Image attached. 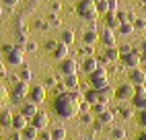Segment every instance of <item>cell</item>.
Wrapping results in <instances>:
<instances>
[{"mask_svg": "<svg viewBox=\"0 0 146 140\" xmlns=\"http://www.w3.org/2000/svg\"><path fill=\"white\" fill-rule=\"evenodd\" d=\"M82 95L78 93V91H62L60 95L56 97V103H54V107H56V111H58V115L60 117H66V119H70V117H76L80 113V103H82Z\"/></svg>", "mask_w": 146, "mask_h": 140, "instance_id": "6da1fadb", "label": "cell"}, {"mask_svg": "<svg viewBox=\"0 0 146 140\" xmlns=\"http://www.w3.org/2000/svg\"><path fill=\"white\" fill-rule=\"evenodd\" d=\"M76 13H78L84 21H91V23H95L97 19H99V11H97V6H95V0H78Z\"/></svg>", "mask_w": 146, "mask_h": 140, "instance_id": "7a4b0ae2", "label": "cell"}, {"mask_svg": "<svg viewBox=\"0 0 146 140\" xmlns=\"http://www.w3.org/2000/svg\"><path fill=\"white\" fill-rule=\"evenodd\" d=\"M89 78H91V85H93L95 89H103V87L109 85V78H107V70H105L103 66H99L97 70H93V72L89 74Z\"/></svg>", "mask_w": 146, "mask_h": 140, "instance_id": "3957f363", "label": "cell"}, {"mask_svg": "<svg viewBox=\"0 0 146 140\" xmlns=\"http://www.w3.org/2000/svg\"><path fill=\"white\" fill-rule=\"evenodd\" d=\"M136 95V85H119L117 89H115V99L117 101H132Z\"/></svg>", "mask_w": 146, "mask_h": 140, "instance_id": "277c9868", "label": "cell"}, {"mask_svg": "<svg viewBox=\"0 0 146 140\" xmlns=\"http://www.w3.org/2000/svg\"><path fill=\"white\" fill-rule=\"evenodd\" d=\"M23 58H25V47L15 45L11 52H6V64H11V66H21V64H23Z\"/></svg>", "mask_w": 146, "mask_h": 140, "instance_id": "5b68a950", "label": "cell"}, {"mask_svg": "<svg viewBox=\"0 0 146 140\" xmlns=\"http://www.w3.org/2000/svg\"><path fill=\"white\" fill-rule=\"evenodd\" d=\"M119 60H121V64L125 68H138L142 64L140 62V49H132V52H128V54H121Z\"/></svg>", "mask_w": 146, "mask_h": 140, "instance_id": "8992f818", "label": "cell"}, {"mask_svg": "<svg viewBox=\"0 0 146 140\" xmlns=\"http://www.w3.org/2000/svg\"><path fill=\"white\" fill-rule=\"evenodd\" d=\"M60 70H62V74H64V76H66V74H76V72L80 70V64L76 62L74 58L68 56V58H64L62 62H60Z\"/></svg>", "mask_w": 146, "mask_h": 140, "instance_id": "52a82bcc", "label": "cell"}, {"mask_svg": "<svg viewBox=\"0 0 146 140\" xmlns=\"http://www.w3.org/2000/svg\"><path fill=\"white\" fill-rule=\"evenodd\" d=\"M29 99H31L33 103H43L45 101V87L41 85H35V87H29Z\"/></svg>", "mask_w": 146, "mask_h": 140, "instance_id": "ba28073f", "label": "cell"}, {"mask_svg": "<svg viewBox=\"0 0 146 140\" xmlns=\"http://www.w3.org/2000/svg\"><path fill=\"white\" fill-rule=\"evenodd\" d=\"M99 41H101L105 47H111V45H115V29L105 27L103 31H99Z\"/></svg>", "mask_w": 146, "mask_h": 140, "instance_id": "9c48e42d", "label": "cell"}, {"mask_svg": "<svg viewBox=\"0 0 146 140\" xmlns=\"http://www.w3.org/2000/svg\"><path fill=\"white\" fill-rule=\"evenodd\" d=\"M27 95H29V85H27L25 81L17 83L15 89H13V99H15V101H23Z\"/></svg>", "mask_w": 146, "mask_h": 140, "instance_id": "30bf717a", "label": "cell"}, {"mask_svg": "<svg viewBox=\"0 0 146 140\" xmlns=\"http://www.w3.org/2000/svg\"><path fill=\"white\" fill-rule=\"evenodd\" d=\"M130 83L132 85H144L146 83V70L144 68H132L130 70Z\"/></svg>", "mask_w": 146, "mask_h": 140, "instance_id": "8fae6325", "label": "cell"}, {"mask_svg": "<svg viewBox=\"0 0 146 140\" xmlns=\"http://www.w3.org/2000/svg\"><path fill=\"white\" fill-rule=\"evenodd\" d=\"M97 68H99V60H97L95 56H86V58H82V64H80V70H82V72L91 74L93 70H97Z\"/></svg>", "mask_w": 146, "mask_h": 140, "instance_id": "7c38bea8", "label": "cell"}, {"mask_svg": "<svg viewBox=\"0 0 146 140\" xmlns=\"http://www.w3.org/2000/svg\"><path fill=\"white\" fill-rule=\"evenodd\" d=\"M31 124H33L37 130H45L47 126H50V117H47V113H41V111H37V113L31 117Z\"/></svg>", "mask_w": 146, "mask_h": 140, "instance_id": "4fadbf2b", "label": "cell"}, {"mask_svg": "<svg viewBox=\"0 0 146 140\" xmlns=\"http://www.w3.org/2000/svg\"><path fill=\"white\" fill-rule=\"evenodd\" d=\"M68 56H70V45H66V43H58L56 49L52 52V58L58 60V62H62V60L68 58Z\"/></svg>", "mask_w": 146, "mask_h": 140, "instance_id": "5bb4252c", "label": "cell"}, {"mask_svg": "<svg viewBox=\"0 0 146 140\" xmlns=\"http://www.w3.org/2000/svg\"><path fill=\"white\" fill-rule=\"evenodd\" d=\"M64 87L68 89V91H76V89H80L78 72H76V74H66V78H64Z\"/></svg>", "mask_w": 146, "mask_h": 140, "instance_id": "9a60e30c", "label": "cell"}, {"mask_svg": "<svg viewBox=\"0 0 146 140\" xmlns=\"http://www.w3.org/2000/svg\"><path fill=\"white\" fill-rule=\"evenodd\" d=\"M29 117H25L23 113H19V115H13V122H11V126L17 130V132H21L23 128H27L29 126V122H27Z\"/></svg>", "mask_w": 146, "mask_h": 140, "instance_id": "2e32d148", "label": "cell"}, {"mask_svg": "<svg viewBox=\"0 0 146 140\" xmlns=\"http://www.w3.org/2000/svg\"><path fill=\"white\" fill-rule=\"evenodd\" d=\"M99 41V31L97 29H89V31L82 33V43H89V45H95Z\"/></svg>", "mask_w": 146, "mask_h": 140, "instance_id": "e0dca14e", "label": "cell"}, {"mask_svg": "<svg viewBox=\"0 0 146 140\" xmlns=\"http://www.w3.org/2000/svg\"><path fill=\"white\" fill-rule=\"evenodd\" d=\"M82 97H84V101H89L91 105L97 103V101H101V97H99V89H95V87L86 89V91L82 93Z\"/></svg>", "mask_w": 146, "mask_h": 140, "instance_id": "ac0fdd59", "label": "cell"}, {"mask_svg": "<svg viewBox=\"0 0 146 140\" xmlns=\"http://www.w3.org/2000/svg\"><path fill=\"white\" fill-rule=\"evenodd\" d=\"M99 97H101V101H107V103H109L111 99H115V89H113L111 85L99 89Z\"/></svg>", "mask_w": 146, "mask_h": 140, "instance_id": "d6986e66", "label": "cell"}, {"mask_svg": "<svg viewBox=\"0 0 146 140\" xmlns=\"http://www.w3.org/2000/svg\"><path fill=\"white\" fill-rule=\"evenodd\" d=\"M119 19H117V15H115L113 11H109V13H105V27H109V29H117L119 27Z\"/></svg>", "mask_w": 146, "mask_h": 140, "instance_id": "ffe728a7", "label": "cell"}, {"mask_svg": "<svg viewBox=\"0 0 146 140\" xmlns=\"http://www.w3.org/2000/svg\"><path fill=\"white\" fill-rule=\"evenodd\" d=\"M21 113H23L25 117H33V115L37 113V103H33V101L23 103V105H21Z\"/></svg>", "mask_w": 146, "mask_h": 140, "instance_id": "44dd1931", "label": "cell"}, {"mask_svg": "<svg viewBox=\"0 0 146 140\" xmlns=\"http://www.w3.org/2000/svg\"><path fill=\"white\" fill-rule=\"evenodd\" d=\"M21 132H23L21 136H23L25 140H37V136H39V130H37L33 124H31V126H27V128H23Z\"/></svg>", "mask_w": 146, "mask_h": 140, "instance_id": "7402d4cb", "label": "cell"}, {"mask_svg": "<svg viewBox=\"0 0 146 140\" xmlns=\"http://www.w3.org/2000/svg\"><path fill=\"white\" fill-rule=\"evenodd\" d=\"M132 105L138 109V111L146 109V93H136V95H134V99H132Z\"/></svg>", "mask_w": 146, "mask_h": 140, "instance_id": "603a6c76", "label": "cell"}, {"mask_svg": "<svg viewBox=\"0 0 146 140\" xmlns=\"http://www.w3.org/2000/svg\"><path fill=\"white\" fill-rule=\"evenodd\" d=\"M103 56L107 58V62H115V60H119V47H115V45H111V47H105Z\"/></svg>", "mask_w": 146, "mask_h": 140, "instance_id": "cb8c5ba5", "label": "cell"}, {"mask_svg": "<svg viewBox=\"0 0 146 140\" xmlns=\"http://www.w3.org/2000/svg\"><path fill=\"white\" fill-rule=\"evenodd\" d=\"M74 39H76L74 31L66 29V31H62V33H60V39H58V41H60V43H66V45H72V43H74Z\"/></svg>", "mask_w": 146, "mask_h": 140, "instance_id": "d4e9b609", "label": "cell"}, {"mask_svg": "<svg viewBox=\"0 0 146 140\" xmlns=\"http://www.w3.org/2000/svg\"><path fill=\"white\" fill-rule=\"evenodd\" d=\"M119 35H132L134 31H136V27H134V23H130V21H125V23H119V27L115 29Z\"/></svg>", "mask_w": 146, "mask_h": 140, "instance_id": "484cf974", "label": "cell"}, {"mask_svg": "<svg viewBox=\"0 0 146 140\" xmlns=\"http://www.w3.org/2000/svg\"><path fill=\"white\" fill-rule=\"evenodd\" d=\"M115 113H117V111H111V109H107V111H103V113L97 115V119H99V122H101L103 126H107V124H111V122H113Z\"/></svg>", "mask_w": 146, "mask_h": 140, "instance_id": "4316f807", "label": "cell"}, {"mask_svg": "<svg viewBox=\"0 0 146 140\" xmlns=\"http://www.w3.org/2000/svg\"><path fill=\"white\" fill-rule=\"evenodd\" d=\"M107 109H109V103H107V101H97V103L91 105V111L95 113V117L99 113H103V111H107Z\"/></svg>", "mask_w": 146, "mask_h": 140, "instance_id": "83f0119b", "label": "cell"}, {"mask_svg": "<svg viewBox=\"0 0 146 140\" xmlns=\"http://www.w3.org/2000/svg\"><path fill=\"white\" fill-rule=\"evenodd\" d=\"M134 109H136L134 105H132V107H130V105H121V107L117 109V113H119L123 119H130V117H134Z\"/></svg>", "mask_w": 146, "mask_h": 140, "instance_id": "f1b7e54d", "label": "cell"}, {"mask_svg": "<svg viewBox=\"0 0 146 140\" xmlns=\"http://www.w3.org/2000/svg\"><path fill=\"white\" fill-rule=\"evenodd\" d=\"M19 76H21V81L29 83V81H31V78H33V72H31V70H29V66L21 64V74H19Z\"/></svg>", "mask_w": 146, "mask_h": 140, "instance_id": "f546056e", "label": "cell"}, {"mask_svg": "<svg viewBox=\"0 0 146 140\" xmlns=\"http://www.w3.org/2000/svg\"><path fill=\"white\" fill-rule=\"evenodd\" d=\"M95 6H97V11H99V15L109 13V2H107V0H95Z\"/></svg>", "mask_w": 146, "mask_h": 140, "instance_id": "4dcf8cb0", "label": "cell"}, {"mask_svg": "<svg viewBox=\"0 0 146 140\" xmlns=\"http://www.w3.org/2000/svg\"><path fill=\"white\" fill-rule=\"evenodd\" d=\"M64 138H66V130L62 126H58V128L52 130V140H64Z\"/></svg>", "mask_w": 146, "mask_h": 140, "instance_id": "1f68e13d", "label": "cell"}, {"mask_svg": "<svg viewBox=\"0 0 146 140\" xmlns=\"http://www.w3.org/2000/svg\"><path fill=\"white\" fill-rule=\"evenodd\" d=\"M11 122H13L11 111H0V126H11Z\"/></svg>", "mask_w": 146, "mask_h": 140, "instance_id": "d6a6232c", "label": "cell"}, {"mask_svg": "<svg viewBox=\"0 0 146 140\" xmlns=\"http://www.w3.org/2000/svg\"><path fill=\"white\" fill-rule=\"evenodd\" d=\"M80 115V122L82 124H93L95 122V113L93 111H84V113H78Z\"/></svg>", "mask_w": 146, "mask_h": 140, "instance_id": "836d02e7", "label": "cell"}, {"mask_svg": "<svg viewBox=\"0 0 146 140\" xmlns=\"http://www.w3.org/2000/svg\"><path fill=\"white\" fill-rule=\"evenodd\" d=\"M111 138L113 140H123L125 138V130L123 128H113L111 130Z\"/></svg>", "mask_w": 146, "mask_h": 140, "instance_id": "e575fe53", "label": "cell"}, {"mask_svg": "<svg viewBox=\"0 0 146 140\" xmlns=\"http://www.w3.org/2000/svg\"><path fill=\"white\" fill-rule=\"evenodd\" d=\"M47 23H50V27H60V17H58V15H50V17H47Z\"/></svg>", "mask_w": 146, "mask_h": 140, "instance_id": "d590c367", "label": "cell"}, {"mask_svg": "<svg viewBox=\"0 0 146 140\" xmlns=\"http://www.w3.org/2000/svg\"><path fill=\"white\" fill-rule=\"evenodd\" d=\"M134 27L138 29V31H144L146 29V19H134Z\"/></svg>", "mask_w": 146, "mask_h": 140, "instance_id": "8d00e7d4", "label": "cell"}, {"mask_svg": "<svg viewBox=\"0 0 146 140\" xmlns=\"http://www.w3.org/2000/svg\"><path fill=\"white\" fill-rule=\"evenodd\" d=\"M80 56H93V45H89V43H84L82 47H80Z\"/></svg>", "mask_w": 146, "mask_h": 140, "instance_id": "74e56055", "label": "cell"}, {"mask_svg": "<svg viewBox=\"0 0 146 140\" xmlns=\"http://www.w3.org/2000/svg\"><path fill=\"white\" fill-rule=\"evenodd\" d=\"M56 85H58V78H56V76H47V78H45V87L52 89V87H56Z\"/></svg>", "mask_w": 146, "mask_h": 140, "instance_id": "f35d334b", "label": "cell"}, {"mask_svg": "<svg viewBox=\"0 0 146 140\" xmlns=\"http://www.w3.org/2000/svg\"><path fill=\"white\" fill-rule=\"evenodd\" d=\"M138 122H140V126H144V128H146V109H142V111H140Z\"/></svg>", "mask_w": 146, "mask_h": 140, "instance_id": "ab89813d", "label": "cell"}, {"mask_svg": "<svg viewBox=\"0 0 146 140\" xmlns=\"http://www.w3.org/2000/svg\"><path fill=\"white\" fill-rule=\"evenodd\" d=\"M25 49H27V52H35V49H37V43H35V41H27V43H25Z\"/></svg>", "mask_w": 146, "mask_h": 140, "instance_id": "60d3db41", "label": "cell"}, {"mask_svg": "<svg viewBox=\"0 0 146 140\" xmlns=\"http://www.w3.org/2000/svg\"><path fill=\"white\" fill-rule=\"evenodd\" d=\"M39 138H41V140H52V132H45V130H39Z\"/></svg>", "mask_w": 146, "mask_h": 140, "instance_id": "b9f144b4", "label": "cell"}, {"mask_svg": "<svg viewBox=\"0 0 146 140\" xmlns=\"http://www.w3.org/2000/svg\"><path fill=\"white\" fill-rule=\"evenodd\" d=\"M58 43H60V41H47V43H45V49H47V52H54Z\"/></svg>", "mask_w": 146, "mask_h": 140, "instance_id": "7bdbcfd3", "label": "cell"}, {"mask_svg": "<svg viewBox=\"0 0 146 140\" xmlns=\"http://www.w3.org/2000/svg\"><path fill=\"white\" fill-rule=\"evenodd\" d=\"M132 49H134V47H132V45H128V43H125V45H121V47H119V56H121V54H128V52H132Z\"/></svg>", "mask_w": 146, "mask_h": 140, "instance_id": "ee69618b", "label": "cell"}, {"mask_svg": "<svg viewBox=\"0 0 146 140\" xmlns=\"http://www.w3.org/2000/svg\"><path fill=\"white\" fill-rule=\"evenodd\" d=\"M107 2H109V11L117 13V0H107Z\"/></svg>", "mask_w": 146, "mask_h": 140, "instance_id": "f6af8a7d", "label": "cell"}, {"mask_svg": "<svg viewBox=\"0 0 146 140\" xmlns=\"http://www.w3.org/2000/svg\"><path fill=\"white\" fill-rule=\"evenodd\" d=\"M2 4H4V6H17L19 0H2Z\"/></svg>", "mask_w": 146, "mask_h": 140, "instance_id": "bcb514c9", "label": "cell"}, {"mask_svg": "<svg viewBox=\"0 0 146 140\" xmlns=\"http://www.w3.org/2000/svg\"><path fill=\"white\" fill-rule=\"evenodd\" d=\"M35 25L39 27V29H47V27H50V23H43V21H37Z\"/></svg>", "mask_w": 146, "mask_h": 140, "instance_id": "7dc6e473", "label": "cell"}, {"mask_svg": "<svg viewBox=\"0 0 146 140\" xmlns=\"http://www.w3.org/2000/svg\"><path fill=\"white\" fill-rule=\"evenodd\" d=\"M138 49H140V52H146V39H142V41H140Z\"/></svg>", "mask_w": 146, "mask_h": 140, "instance_id": "c3c4849f", "label": "cell"}, {"mask_svg": "<svg viewBox=\"0 0 146 140\" xmlns=\"http://www.w3.org/2000/svg\"><path fill=\"white\" fill-rule=\"evenodd\" d=\"M140 62L146 64V52H140ZM142 64H140V66H142Z\"/></svg>", "mask_w": 146, "mask_h": 140, "instance_id": "681fc988", "label": "cell"}, {"mask_svg": "<svg viewBox=\"0 0 146 140\" xmlns=\"http://www.w3.org/2000/svg\"><path fill=\"white\" fill-rule=\"evenodd\" d=\"M13 47H15V45H4V47H2V52L6 54V52H11V49H13Z\"/></svg>", "mask_w": 146, "mask_h": 140, "instance_id": "f907efd6", "label": "cell"}, {"mask_svg": "<svg viewBox=\"0 0 146 140\" xmlns=\"http://www.w3.org/2000/svg\"><path fill=\"white\" fill-rule=\"evenodd\" d=\"M138 140H146V130H144V132H142V136H140Z\"/></svg>", "mask_w": 146, "mask_h": 140, "instance_id": "816d5d0a", "label": "cell"}, {"mask_svg": "<svg viewBox=\"0 0 146 140\" xmlns=\"http://www.w3.org/2000/svg\"><path fill=\"white\" fill-rule=\"evenodd\" d=\"M2 72H4V64H2V62H0V74H2Z\"/></svg>", "mask_w": 146, "mask_h": 140, "instance_id": "f5cc1de1", "label": "cell"}, {"mask_svg": "<svg viewBox=\"0 0 146 140\" xmlns=\"http://www.w3.org/2000/svg\"><path fill=\"white\" fill-rule=\"evenodd\" d=\"M142 4H144V6H146V0H142Z\"/></svg>", "mask_w": 146, "mask_h": 140, "instance_id": "db71d44e", "label": "cell"}, {"mask_svg": "<svg viewBox=\"0 0 146 140\" xmlns=\"http://www.w3.org/2000/svg\"><path fill=\"white\" fill-rule=\"evenodd\" d=\"M142 68H144V70H146V64H142Z\"/></svg>", "mask_w": 146, "mask_h": 140, "instance_id": "11a10c76", "label": "cell"}, {"mask_svg": "<svg viewBox=\"0 0 146 140\" xmlns=\"http://www.w3.org/2000/svg\"><path fill=\"white\" fill-rule=\"evenodd\" d=\"M0 15H2V6H0Z\"/></svg>", "mask_w": 146, "mask_h": 140, "instance_id": "9f6ffc18", "label": "cell"}, {"mask_svg": "<svg viewBox=\"0 0 146 140\" xmlns=\"http://www.w3.org/2000/svg\"><path fill=\"white\" fill-rule=\"evenodd\" d=\"M64 140H66V138H64Z\"/></svg>", "mask_w": 146, "mask_h": 140, "instance_id": "6f0895ef", "label": "cell"}, {"mask_svg": "<svg viewBox=\"0 0 146 140\" xmlns=\"http://www.w3.org/2000/svg\"><path fill=\"white\" fill-rule=\"evenodd\" d=\"M144 85H146V83H144Z\"/></svg>", "mask_w": 146, "mask_h": 140, "instance_id": "680465c9", "label": "cell"}]
</instances>
